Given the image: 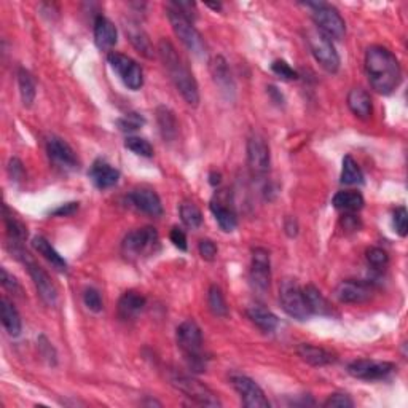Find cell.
<instances>
[{
  "label": "cell",
  "mask_w": 408,
  "mask_h": 408,
  "mask_svg": "<svg viewBox=\"0 0 408 408\" xmlns=\"http://www.w3.org/2000/svg\"><path fill=\"white\" fill-rule=\"evenodd\" d=\"M303 295L306 298V303H308L309 306L311 314L330 316L332 313H334V308H332L329 300H327L319 289L313 286V284H309V286H306L303 289Z\"/></svg>",
  "instance_id": "29"
},
{
  "label": "cell",
  "mask_w": 408,
  "mask_h": 408,
  "mask_svg": "<svg viewBox=\"0 0 408 408\" xmlns=\"http://www.w3.org/2000/svg\"><path fill=\"white\" fill-rule=\"evenodd\" d=\"M325 408H352L354 400L348 394H332L324 402Z\"/></svg>",
  "instance_id": "44"
},
{
  "label": "cell",
  "mask_w": 408,
  "mask_h": 408,
  "mask_svg": "<svg viewBox=\"0 0 408 408\" xmlns=\"http://www.w3.org/2000/svg\"><path fill=\"white\" fill-rule=\"evenodd\" d=\"M373 294H375V289L372 284L364 282V281H356V279H346V281H341L335 287V298L340 303H346V305H357V303L368 302V300L373 297Z\"/></svg>",
  "instance_id": "16"
},
{
  "label": "cell",
  "mask_w": 408,
  "mask_h": 408,
  "mask_svg": "<svg viewBox=\"0 0 408 408\" xmlns=\"http://www.w3.org/2000/svg\"><path fill=\"white\" fill-rule=\"evenodd\" d=\"M88 177L99 190H107L118 184V180H120V171L114 168L110 163H107L105 160L99 158L91 164Z\"/></svg>",
  "instance_id": "18"
},
{
  "label": "cell",
  "mask_w": 408,
  "mask_h": 408,
  "mask_svg": "<svg viewBox=\"0 0 408 408\" xmlns=\"http://www.w3.org/2000/svg\"><path fill=\"white\" fill-rule=\"evenodd\" d=\"M171 383L176 389H179L185 397H189L190 400L195 402L198 405L203 407H222V402L219 400L217 394L214 393L211 388H207L206 384L201 383L200 380L187 377V375H176L171 380Z\"/></svg>",
  "instance_id": "9"
},
{
  "label": "cell",
  "mask_w": 408,
  "mask_h": 408,
  "mask_svg": "<svg viewBox=\"0 0 408 408\" xmlns=\"http://www.w3.org/2000/svg\"><path fill=\"white\" fill-rule=\"evenodd\" d=\"M211 212L214 214V217H216L222 232L232 233L235 232L236 227H238V217H236L233 209L225 206V204L220 203L219 200L211 203Z\"/></svg>",
  "instance_id": "31"
},
{
  "label": "cell",
  "mask_w": 408,
  "mask_h": 408,
  "mask_svg": "<svg viewBox=\"0 0 408 408\" xmlns=\"http://www.w3.org/2000/svg\"><path fill=\"white\" fill-rule=\"evenodd\" d=\"M179 212H180V219L182 222H184L185 227H189L192 230H196L201 227L203 223V214L200 209H198L196 204L193 203H182L180 207H179Z\"/></svg>",
  "instance_id": "36"
},
{
  "label": "cell",
  "mask_w": 408,
  "mask_h": 408,
  "mask_svg": "<svg viewBox=\"0 0 408 408\" xmlns=\"http://www.w3.org/2000/svg\"><path fill=\"white\" fill-rule=\"evenodd\" d=\"M306 7L313 10L316 29L321 31L330 40H341L346 34V23L335 7L324 2H306Z\"/></svg>",
  "instance_id": "4"
},
{
  "label": "cell",
  "mask_w": 408,
  "mask_h": 408,
  "mask_svg": "<svg viewBox=\"0 0 408 408\" xmlns=\"http://www.w3.org/2000/svg\"><path fill=\"white\" fill-rule=\"evenodd\" d=\"M232 384L236 393L239 394L241 402L248 408H270V402L265 393L254 380L244 375H233Z\"/></svg>",
  "instance_id": "15"
},
{
  "label": "cell",
  "mask_w": 408,
  "mask_h": 408,
  "mask_svg": "<svg viewBox=\"0 0 408 408\" xmlns=\"http://www.w3.org/2000/svg\"><path fill=\"white\" fill-rule=\"evenodd\" d=\"M207 7L212 8V10H220V8H222V5H220V3H207Z\"/></svg>",
  "instance_id": "54"
},
{
  "label": "cell",
  "mask_w": 408,
  "mask_h": 408,
  "mask_svg": "<svg viewBox=\"0 0 408 408\" xmlns=\"http://www.w3.org/2000/svg\"><path fill=\"white\" fill-rule=\"evenodd\" d=\"M8 174L12 177V180L18 182L24 177V166L18 158H12L8 163Z\"/></svg>",
  "instance_id": "49"
},
{
  "label": "cell",
  "mask_w": 408,
  "mask_h": 408,
  "mask_svg": "<svg viewBox=\"0 0 408 408\" xmlns=\"http://www.w3.org/2000/svg\"><path fill=\"white\" fill-rule=\"evenodd\" d=\"M367 262L375 270H384L389 265V255L381 248H370L367 249Z\"/></svg>",
  "instance_id": "39"
},
{
  "label": "cell",
  "mask_w": 408,
  "mask_h": 408,
  "mask_svg": "<svg viewBox=\"0 0 408 408\" xmlns=\"http://www.w3.org/2000/svg\"><path fill=\"white\" fill-rule=\"evenodd\" d=\"M125 31H126L128 39H130L133 46L136 48L139 53H142L146 58H152L155 55L152 42H150L148 35L146 34V31H144L141 26L134 23V21H128V23L125 24Z\"/></svg>",
  "instance_id": "26"
},
{
  "label": "cell",
  "mask_w": 408,
  "mask_h": 408,
  "mask_svg": "<svg viewBox=\"0 0 408 408\" xmlns=\"http://www.w3.org/2000/svg\"><path fill=\"white\" fill-rule=\"evenodd\" d=\"M248 163L252 174L263 176L270 171L271 153L266 139L259 133H252L248 139Z\"/></svg>",
  "instance_id": "12"
},
{
  "label": "cell",
  "mask_w": 408,
  "mask_h": 408,
  "mask_svg": "<svg viewBox=\"0 0 408 408\" xmlns=\"http://www.w3.org/2000/svg\"><path fill=\"white\" fill-rule=\"evenodd\" d=\"M18 87H19V94H21V101H23V105L31 107L32 104H34L35 96H37V83H35L34 75L23 67L18 71Z\"/></svg>",
  "instance_id": "33"
},
{
  "label": "cell",
  "mask_w": 408,
  "mask_h": 408,
  "mask_svg": "<svg viewBox=\"0 0 408 408\" xmlns=\"http://www.w3.org/2000/svg\"><path fill=\"white\" fill-rule=\"evenodd\" d=\"M158 55L163 66L166 67V71L169 74L171 82L174 83L176 90L179 91L184 101L192 107H198V104H200L198 83L190 69L187 67L184 59L176 51L174 45L169 40L161 39L158 44Z\"/></svg>",
  "instance_id": "2"
},
{
  "label": "cell",
  "mask_w": 408,
  "mask_h": 408,
  "mask_svg": "<svg viewBox=\"0 0 408 408\" xmlns=\"http://www.w3.org/2000/svg\"><path fill=\"white\" fill-rule=\"evenodd\" d=\"M365 74L372 88L384 96L393 93L402 80L399 59L393 51L380 45L370 46L365 53Z\"/></svg>",
  "instance_id": "1"
},
{
  "label": "cell",
  "mask_w": 408,
  "mask_h": 408,
  "mask_svg": "<svg viewBox=\"0 0 408 408\" xmlns=\"http://www.w3.org/2000/svg\"><path fill=\"white\" fill-rule=\"evenodd\" d=\"M207 305L209 309L212 311L214 316L217 318H227L228 316V306L225 302L223 292L219 286H211L207 291Z\"/></svg>",
  "instance_id": "35"
},
{
  "label": "cell",
  "mask_w": 408,
  "mask_h": 408,
  "mask_svg": "<svg viewBox=\"0 0 408 408\" xmlns=\"http://www.w3.org/2000/svg\"><path fill=\"white\" fill-rule=\"evenodd\" d=\"M332 204H334L337 209H340V211L357 212L364 207L365 200L359 192L346 190V192H338L334 196V200H332Z\"/></svg>",
  "instance_id": "32"
},
{
  "label": "cell",
  "mask_w": 408,
  "mask_h": 408,
  "mask_svg": "<svg viewBox=\"0 0 408 408\" xmlns=\"http://www.w3.org/2000/svg\"><path fill=\"white\" fill-rule=\"evenodd\" d=\"M46 153L55 166L64 171H72L78 168V158L75 155L74 148L58 136H51L46 139Z\"/></svg>",
  "instance_id": "17"
},
{
  "label": "cell",
  "mask_w": 408,
  "mask_h": 408,
  "mask_svg": "<svg viewBox=\"0 0 408 408\" xmlns=\"http://www.w3.org/2000/svg\"><path fill=\"white\" fill-rule=\"evenodd\" d=\"M144 125H146V118L136 114V112H131V114L123 115L121 118H118L117 120V126L120 128V131H123V133L137 131L139 128H142Z\"/></svg>",
  "instance_id": "38"
},
{
  "label": "cell",
  "mask_w": 408,
  "mask_h": 408,
  "mask_svg": "<svg viewBox=\"0 0 408 408\" xmlns=\"http://www.w3.org/2000/svg\"><path fill=\"white\" fill-rule=\"evenodd\" d=\"M341 184L343 185H362L364 184V174L359 164L356 163L351 155H346L343 158V168H341Z\"/></svg>",
  "instance_id": "34"
},
{
  "label": "cell",
  "mask_w": 408,
  "mask_h": 408,
  "mask_svg": "<svg viewBox=\"0 0 408 408\" xmlns=\"http://www.w3.org/2000/svg\"><path fill=\"white\" fill-rule=\"evenodd\" d=\"M158 243H160V235L157 232V228L153 227L136 228L123 238L121 252L126 259L136 260L155 252V249L158 248Z\"/></svg>",
  "instance_id": "6"
},
{
  "label": "cell",
  "mask_w": 408,
  "mask_h": 408,
  "mask_svg": "<svg viewBox=\"0 0 408 408\" xmlns=\"http://www.w3.org/2000/svg\"><path fill=\"white\" fill-rule=\"evenodd\" d=\"M220 182H222V176H220L219 173H211V174H209V184H211L212 187L220 185Z\"/></svg>",
  "instance_id": "53"
},
{
  "label": "cell",
  "mask_w": 408,
  "mask_h": 408,
  "mask_svg": "<svg viewBox=\"0 0 408 408\" xmlns=\"http://www.w3.org/2000/svg\"><path fill=\"white\" fill-rule=\"evenodd\" d=\"M279 302L282 309L297 321H308L311 318L309 306L306 303L303 289L295 279H284L279 286Z\"/></svg>",
  "instance_id": "8"
},
{
  "label": "cell",
  "mask_w": 408,
  "mask_h": 408,
  "mask_svg": "<svg viewBox=\"0 0 408 408\" xmlns=\"http://www.w3.org/2000/svg\"><path fill=\"white\" fill-rule=\"evenodd\" d=\"M348 107L352 112L354 115L361 120H368L372 117L373 112V104H372V98L367 91L362 88H352L350 93H348Z\"/></svg>",
  "instance_id": "22"
},
{
  "label": "cell",
  "mask_w": 408,
  "mask_h": 408,
  "mask_svg": "<svg viewBox=\"0 0 408 408\" xmlns=\"http://www.w3.org/2000/svg\"><path fill=\"white\" fill-rule=\"evenodd\" d=\"M271 71L275 72L279 78L287 80V82H292V80L298 78V72L291 67V64L284 61V59H276L271 64Z\"/></svg>",
  "instance_id": "40"
},
{
  "label": "cell",
  "mask_w": 408,
  "mask_h": 408,
  "mask_svg": "<svg viewBox=\"0 0 408 408\" xmlns=\"http://www.w3.org/2000/svg\"><path fill=\"white\" fill-rule=\"evenodd\" d=\"M128 200H130L134 207L152 217H160L163 214V204H161L158 193L152 189L133 190Z\"/></svg>",
  "instance_id": "19"
},
{
  "label": "cell",
  "mask_w": 408,
  "mask_h": 408,
  "mask_svg": "<svg viewBox=\"0 0 408 408\" xmlns=\"http://www.w3.org/2000/svg\"><path fill=\"white\" fill-rule=\"evenodd\" d=\"M211 74L214 82H216L220 91H225V93H233L235 91V83L232 78V74H230L228 62L225 61L223 56H216L211 62Z\"/></svg>",
  "instance_id": "28"
},
{
  "label": "cell",
  "mask_w": 408,
  "mask_h": 408,
  "mask_svg": "<svg viewBox=\"0 0 408 408\" xmlns=\"http://www.w3.org/2000/svg\"><path fill=\"white\" fill-rule=\"evenodd\" d=\"M166 12H168V19L171 23V28H173L177 39L182 42V45H184L189 51H192L193 55L200 58L206 56V44H204L203 35L198 32L195 26H193V21L185 18L180 12H177L176 8L171 7L169 3H168V8H166Z\"/></svg>",
  "instance_id": "5"
},
{
  "label": "cell",
  "mask_w": 408,
  "mask_h": 408,
  "mask_svg": "<svg viewBox=\"0 0 408 408\" xmlns=\"http://www.w3.org/2000/svg\"><path fill=\"white\" fill-rule=\"evenodd\" d=\"M169 238H171V243H173L177 249H180L184 252L189 249V244H187V236L179 227H174L173 230H171Z\"/></svg>",
  "instance_id": "48"
},
{
  "label": "cell",
  "mask_w": 408,
  "mask_h": 408,
  "mask_svg": "<svg viewBox=\"0 0 408 408\" xmlns=\"http://www.w3.org/2000/svg\"><path fill=\"white\" fill-rule=\"evenodd\" d=\"M176 341L193 372H204L206 359L203 356V332L195 321H184L176 330Z\"/></svg>",
  "instance_id": "3"
},
{
  "label": "cell",
  "mask_w": 408,
  "mask_h": 408,
  "mask_svg": "<svg viewBox=\"0 0 408 408\" xmlns=\"http://www.w3.org/2000/svg\"><path fill=\"white\" fill-rule=\"evenodd\" d=\"M18 260L23 262L26 268H28L29 276L32 278V281H34V286L37 289V292H39L40 298L44 300L46 305L55 306L58 302V289L55 286V282L51 281L50 275H48L39 263L32 260L31 255L26 250L18 257Z\"/></svg>",
  "instance_id": "10"
},
{
  "label": "cell",
  "mask_w": 408,
  "mask_h": 408,
  "mask_svg": "<svg viewBox=\"0 0 408 408\" xmlns=\"http://www.w3.org/2000/svg\"><path fill=\"white\" fill-rule=\"evenodd\" d=\"M32 248H34L44 259L50 263L53 268H56L58 271H66L67 270V262L64 260V257L53 248L50 241L44 236H35L32 239Z\"/></svg>",
  "instance_id": "24"
},
{
  "label": "cell",
  "mask_w": 408,
  "mask_h": 408,
  "mask_svg": "<svg viewBox=\"0 0 408 408\" xmlns=\"http://www.w3.org/2000/svg\"><path fill=\"white\" fill-rule=\"evenodd\" d=\"M125 147L128 150H131L133 153L139 155V157H144V158L153 157V147H152V144H150L148 141H146V139H144V137H139V136H130V137H126Z\"/></svg>",
  "instance_id": "37"
},
{
  "label": "cell",
  "mask_w": 408,
  "mask_h": 408,
  "mask_svg": "<svg viewBox=\"0 0 408 408\" xmlns=\"http://www.w3.org/2000/svg\"><path fill=\"white\" fill-rule=\"evenodd\" d=\"M198 250H200V255L203 260L214 262L217 259L219 249L212 239H201L200 243H198Z\"/></svg>",
  "instance_id": "43"
},
{
  "label": "cell",
  "mask_w": 408,
  "mask_h": 408,
  "mask_svg": "<svg viewBox=\"0 0 408 408\" xmlns=\"http://www.w3.org/2000/svg\"><path fill=\"white\" fill-rule=\"evenodd\" d=\"M284 230H286V235L289 238H295L298 235V222L297 219L287 217L286 222H284Z\"/></svg>",
  "instance_id": "51"
},
{
  "label": "cell",
  "mask_w": 408,
  "mask_h": 408,
  "mask_svg": "<svg viewBox=\"0 0 408 408\" xmlns=\"http://www.w3.org/2000/svg\"><path fill=\"white\" fill-rule=\"evenodd\" d=\"M249 279L252 287L259 292H266L271 284V260L270 252L263 248L252 250V262L249 270Z\"/></svg>",
  "instance_id": "13"
},
{
  "label": "cell",
  "mask_w": 408,
  "mask_h": 408,
  "mask_svg": "<svg viewBox=\"0 0 408 408\" xmlns=\"http://www.w3.org/2000/svg\"><path fill=\"white\" fill-rule=\"evenodd\" d=\"M83 303L90 311H93V313H101L102 308H104V306H102L101 294L93 287H90V289H87V291H85Z\"/></svg>",
  "instance_id": "41"
},
{
  "label": "cell",
  "mask_w": 408,
  "mask_h": 408,
  "mask_svg": "<svg viewBox=\"0 0 408 408\" xmlns=\"http://www.w3.org/2000/svg\"><path fill=\"white\" fill-rule=\"evenodd\" d=\"M297 354L303 362L313 365V367H324V365H330L337 361L335 354L324 350V348L306 345V343L297 348Z\"/></svg>",
  "instance_id": "23"
},
{
  "label": "cell",
  "mask_w": 408,
  "mask_h": 408,
  "mask_svg": "<svg viewBox=\"0 0 408 408\" xmlns=\"http://www.w3.org/2000/svg\"><path fill=\"white\" fill-rule=\"evenodd\" d=\"M107 61H109L110 67L117 72L121 82L125 83L126 88H130L133 91L142 88L144 72L141 66H139L134 59L126 55H121V53L112 51L110 55L107 56Z\"/></svg>",
  "instance_id": "11"
},
{
  "label": "cell",
  "mask_w": 408,
  "mask_h": 408,
  "mask_svg": "<svg viewBox=\"0 0 408 408\" xmlns=\"http://www.w3.org/2000/svg\"><path fill=\"white\" fill-rule=\"evenodd\" d=\"M118 32L115 24L105 16H98L94 19V42L101 51H110L117 45Z\"/></svg>",
  "instance_id": "21"
},
{
  "label": "cell",
  "mask_w": 408,
  "mask_h": 408,
  "mask_svg": "<svg viewBox=\"0 0 408 408\" xmlns=\"http://www.w3.org/2000/svg\"><path fill=\"white\" fill-rule=\"evenodd\" d=\"M246 313H248V318L252 324H255L265 334H270L279 324L276 314H273L270 309H266L262 305H250Z\"/></svg>",
  "instance_id": "27"
},
{
  "label": "cell",
  "mask_w": 408,
  "mask_h": 408,
  "mask_svg": "<svg viewBox=\"0 0 408 408\" xmlns=\"http://www.w3.org/2000/svg\"><path fill=\"white\" fill-rule=\"evenodd\" d=\"M0 316H2V324L8 335L19 337L21 330H23V322H21V316L18 309L15 308L13 302H10L7 297H2L0 300Z\"/></svg>",
  "instance_id": "25"
},
{
  "label": "cell",
  "mask_w": 408,
  "mask_h": 408,
  "mask_svg": "<svg viewBox=\"0 0 408 408\" xmlns=\"http://www.w3.org/2000/svg\"><path fill=\"white\" fill-rule=\"evenodd\" d=\"M396 370L393 362L384 361H372V359H359L348 365V373L356 380L365 381H377L389 377Z\"/></svg>",
  "instance_id": "14"
},
{
  "label": "cell",
  "mask_w": 408,
  "mask_h": 408,
  "mask_svg": "<svg viewBox=\"0 0 408 408\" xmlns=\"http://www.w3.org/2000/svg\"><path fill=\"white\" fill-rule=\"evenodd\" d=\"M78 211V203H66V204H61V206L56 207L55 211H51V216H56V217H69L72 216Z\"/></svg>",
  "instance_id": "50"
},
{
  "label": "cell",
  "mask_w": 408,
  "mask_h": 408,
  "mask_svg": "<svg viewBox=\"0 0 408 408\" xmlns=\"http://www.w3.org/2000/svg\"><path fill=\"white\" fill-rule=\"evenodd\" d=\"M147 298L136 291L125 292L118 300L117 313L121 321H134L146 308Z\"/></svg>",
  "instance_id": "20"
},
{
  "label": "cell",
  "mask_w": 408,
  "mask_h": 408,
  "mask_svg": "<svg viewBox=\"0 0 408 408\" xmlns=\"http://www.w3.org/2000/svg\"><path fill=\"white\" fill-rule=\"evenodd\" d=\"M266 90H268V94H270L273 98V102H276V104H282L284 98H282V94L276 90V87H268Z\"/></svg>",
  "instance_id": "52"
},
{
  "label": "cell",
  "mask_w": 408,
  "mask_h": 408,
  "mask_svg": "<svg viewBox=\"0 0 408 408\" xmlns=\"http://www.w3.org/2000/svg\"><path fill=\"white\" fill-rule=\"evenodd\" d=\"M39 350H40L42 357H44L48 364L56 365V351H55V348L51 346V343L48 341L46 337H44V335L39 337Z\"/></svg>",
  "instance_id": "45"
},
{
  "label": "cell",
  "mask_w": 408,
  "mask_h": 408,
  "mask_svg": "<svg viewBox=\"0 0 408 408\" xmlns=\"http://www.w3.org/2000/svg\"><path fill=\"white\" fill-rule=\"evenodd\" d=\"M2 286L12 294H16V295L23 294V289H21L18 279H16L13 275H10L7 268H2Z\"/></svg>",
  "instance_id": "47"
},
{
  "label": "cell",
  "mask_w": 408,
  "mask_h": 408,
  "mask_svg": "<svg viewBox=\"0 0 408 408\" xmlns=\"http://www.w3.org/2000/svg\"><path fill=\"white\" fill-rule=\"evenodd\" d=\"M340 223L346 233H356L362 228L361 219H359L357 216H354V212H346L345 216L341 217Z\"/></svg>",
  "instance_id": "46"
},
{
  "label": "cell",
  "mask_w": 408,
  "mask_h": 408,
  "mask_svg": "<svg viewBox=\"0 0 408 408\" xmlns=\"http://www.w3.org/2000/svg\"><path fill=\"white\" fill-rule=\"evenodd\" d=\"M157 123L164 141H174L177 131H179V125H177V118L174 115V112L168 109L166 105H160L157 109Z\"/></svg>",
  "instance_id": "30"
},
{
  "label": "cell",
  "mask_w": 408,
  "mask_h": 408,
  "mask_svg": "<svg viewBox=\"0 0 408 408\" xmlns=\"http://www.w3.org/2000/svg\"><path fill=\"white\" fill-rule=\"evenodd\" d=\"M393 222H394V228L396 232L399 233V236H407V228H408V212L404 206L397 207L394 211L393 216Z\"/></svg>",
  "instance_id": "42"
},
{
  "label": "cell",
  "mask_w": 408,
  "mask_h": 408,
  "mask_svg": "<svg viewBox=\"0 0 408 408\" xmlns=\"http://www.w3.org/2000/svg\"><path fill=\"white\" fill-rule=\"evenodd\" d=\"M306 42H308L311 55L314 56L319 66L329 74H337L340 71V56L335 50L329 37H325L318 29L306 31Z\"/></svg>",
  "instance_id": "7"
}]
</instances>
